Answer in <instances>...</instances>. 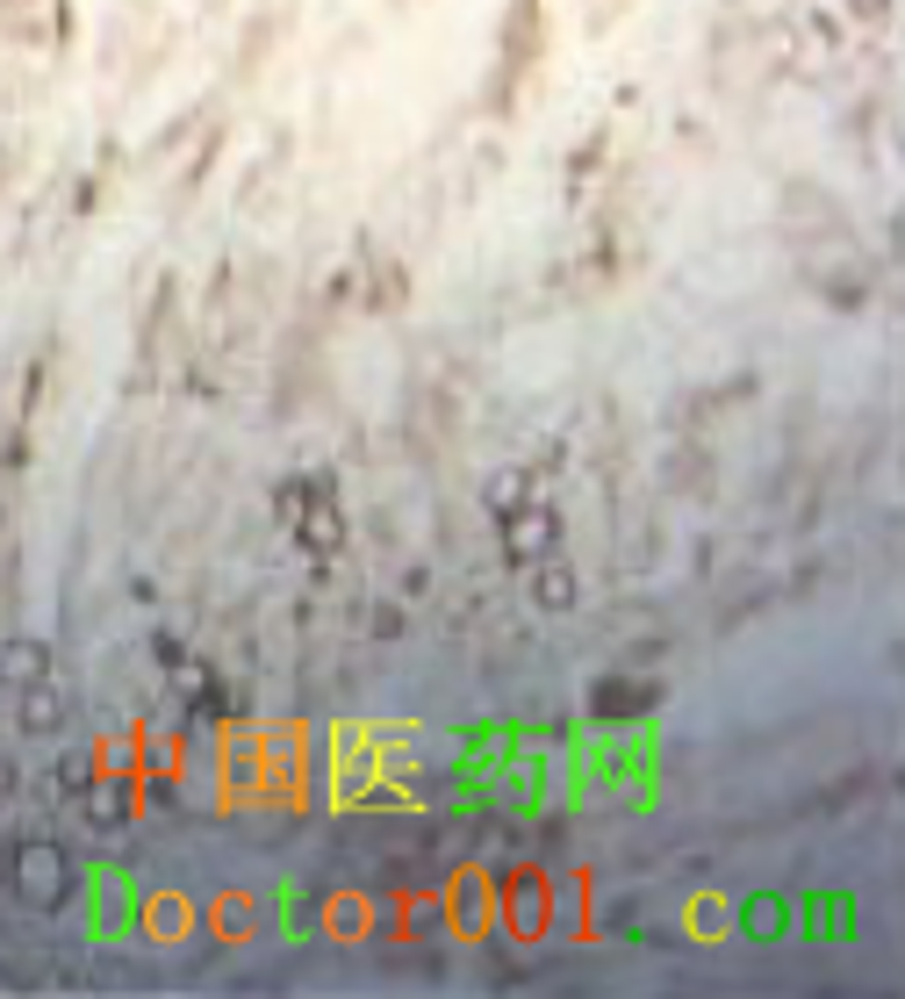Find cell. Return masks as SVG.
<instances>
[{"instance_id":"cell-1","label":"cell","mask_w":905,"mask_h":999,"mask_svg":"<svg viewBox=\"0 0 905 999\" xmlns=\"http://www.w3.org/2000/svg\"><path fill=\"white\" fill-rule=\"evenodd\" d=\"M14 877H22V899L29 906H58V899H66V856L43 849V841H29V849L14 856Z\"/></svg>"},{"instance_id":"cell-2","label":"cell","mask_w":905,"mask_h":999,"mask_svg":"<svg viewBox=\"0 0 905 999\" xmlns=\"http://www.w3.org/2000/svg\"><path fill=\"white\" fill-rule=\"evenodd\" d=\"M0 676H8V684H37L43 655H37V647H14V655H0Z\"/></svg>"},{"instance_id":"cell-3","label":"cell","mask_w":905,"mask_h":999,"mask_svg":"<svg viewBox=\"0 0 905 999\" xmlns=\"http://www.w3.org/2000/svg\"><path fill=\"white\" fill-rule=\"evenodd\" d=\"M540 539H546V518H540V511H532V518H517V533H511V547H517V554H532Z\"/></svg>"},{"instance_id":"cell-4","label":"cell","mask_w":905,"mask_h":999,"mask_svg":"<svg viewBox=\"0 0 905 999\" xmlns=\"http://www.w3.org/2000/svg\"><path fill=\"white\" fill-rule=\"evenodd\" d=\"M596 698H604V713H640V705H633L640 690H633V684H604V690H596Z\"/></svg>"},{"instance_id":"cell-5","label":"cell","mask_w":905,"mask_h":999,"mask_svg":"<svg viewBox=\"0 0 905 999\" xmlns=\"http://www.w3.org/2000/svg\"><path fill=\"white\" fill-rule=\"evenodd\" d=\"M540 597H546V604H567V575H561V568H554V575H546V583H540Z\"/></svg>"},{"instance_id":"cell-6","label":"cell","mask_w":905,"mask_h":999,"mask_svg":"<svg viewBox=\"0 0 905 999\" xmlns=\"http://www.w3.org/2000/svg\"><path fill=\"white\" fill-rule=\"evenodd\" d=\"M0 791H8V769H0Z\"/></svg>"}]
</instances>
